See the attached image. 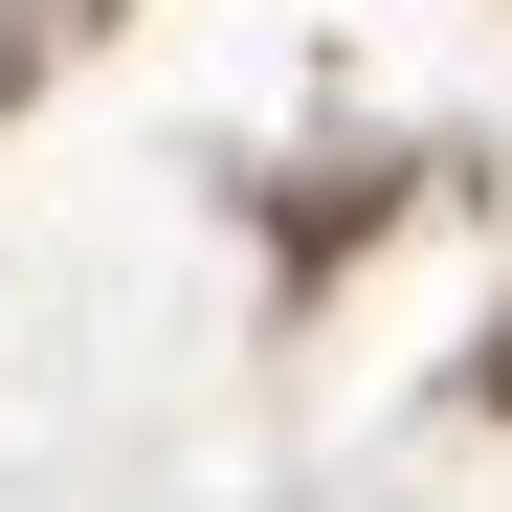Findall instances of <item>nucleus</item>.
I'll return each mask as SVG.
<instances>
[{
  "label": "nucleus",
  "mask_w": 512,
  "mask_h": 512,
  "mask_svg": "<svg viewBox=\"0 0 512 512\" xmlns=\"http://www.w3.org/2000/svg\"><path fill=\"white\" fill-rule=\"evenodd\" d=\"M0 90H23V45H0Z\"/></svg>",
  "instance_id": "1"
}]
</instances>
